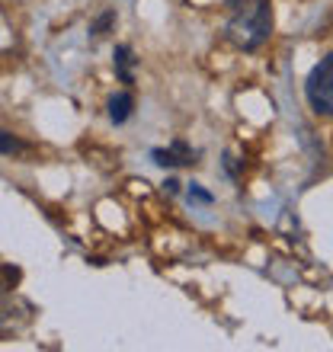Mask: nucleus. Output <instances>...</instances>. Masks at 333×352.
Returning a JSON list of instances; mask_svg holds the SVG:
<instances>
[{
  "label": "nucleus",
  "instance_id": "obj_4",
  "mask_svg": "<svg viewBox=\"0 0 333 352\" xmlns=\"http://www.w3.org/2000/svg\"><path fill=\"white\" fill-rule=\"evenodd\" d=\"M154 164H160V167H186V164H195V151L186 141H173L170 148L154 151Z\"/></svg>",
  "mask_w": 333,
  "mask_h": 352
},
{
  "label": "nucleus",
  "instance_id": "obj_10",
  "mask_svg": "<svg viewBox=\"0 0 333 352\" xmlns=\"http://www.w3.org/2000/svg\"><path fill=\"white\" fill-rule=\"evenodd\" d=\"M164 189H166V192H170V195H176V192H180V183H176V179H166V183H164Z\"/></svg>",
  "mask_w": 333,
  "mask_h": 352
},
{
  "label": "nucleus",
  "instance_id": "obj_3",
  "mask_svg": "<svg viewBox=\"0 0 333 352\" xmlns=\"http://www.w3.org/2000/svg\"><path fill=\"white\" fill-rule=\"evenodd\" d=\"M29 317H32V305L29 301L0 292V330H17V327L29 324Z\"/></svg>",
  "mask_w": 333,
  "mask_h": 352
},
{
  "label": "nucleus",
  "instance_id": "obj_5",
  "mask_svg": "<svg viewBox=\"0 0 333 352\" xmlns=\"http://www.w3.org/2000/svg\"><path fill=\"white\" fill-rule=\"evenodd\" d=\"M112 65H116V74H119L122 84H135V58H131V48L129 45H119L116 55H112Z\"/></svg>",
  "mask_w": 333,
  "mask_h": 352
},
{
  "label": "nucleus",
  "instance_id": "obj_7",
  "mask_svg": "<svg viewBox=\"0 0 333 352\" xmlns=\"http://www.w3.org/2000/svg\"><path fill=\"white\" fill-rule=\"evenodd\" d=\"M112 23H116V10H106V13H100V16H96V23L90 26V32L100 38V36H106V29H109Z\"/></svg>",
  "mask_w": 333,
  "mask_h": 352
},
{
  "label": "nucleus",
  "instance_id": "obj_2",
  "mask_svg": "<svg viewBox=\"0 0 333 352\" xmlns=\"http://www.w3.org/2000/svg\"><path fill=\"white\" fill-rule=\"evenodd\" d=\"M305 96H308V106L317 116H330L333 119V52L311 67V74L305 80Z\"/></svg>",
  "mask_w": 333,
  "mask_h": 352
},
{
  "label": "nucleus",
  "instance_id": "obj_9",
  "mask_svg": "<svg viewBox=\"0 0 333 352\" xmlns=\"http://www.w3.org/2000/svg\"><path fill=\"white\" fill-rule=\"evenodd\" d=\"M189 199H195V202H202V205H212V192H205V189H199V186H189Z\"/></svg>",
  "mask_w": 333,
  "mask_h": 352
},
{
  "label": "nucleus",
  "instance_id": "obj_8",
  "mask_svg": "<svg viewBox=\"0 0 333 352\" xmlns=\"http://www.w3.org/2000/svg\"><path fill=\"white\" fill-rule=\"evenodd\" d=\"M17 151H23V141L10 131H0V154H17Z\"/></svg>",
  "mask_w": 333,
  "mask_h": 352
},
{
  "label": "nucleus",
  "instance_id": "obj_11",
  "mask_svg": "<svg viewBox=\"0 0 333 352\" xmlns=\"http://www.w3.org/2000/svg\"><path fill=\"white\" fill-rule=\"evenodd\" d=\"M0 292H3V285H0Z\"/></svg>",
  "mask_w": 333,
  "mask_h": 352
},
{
  "label": "nucleus",
  "instance_id": "obj_1",
  "mask_svg": "<svg viewBox=\"0 0 333 352\" xmlns=\"http://www.w3.org/2000/svg\"><path fill=\"white\" fill-rule=\"evenodd\" d=\"M224 36L241 52H257L272 36V10L269 0H244L224 26Z\"/></svg>",
  "mask_w": 333,
  "mask_h": 352
},
{
  "label": "nucleus",
  "instance_id": "obj_6",
  "mask_svg": "<svg viewBox=\"0 0 333 352\" xmlns=\"http://www.w3.org/2000/svg\"><path fill=\"white\" fill-rule=\"evenodd\" d=\"M131 109H135V96H131L129 90H125V93H116V96L109 100V119L116 122V125L129 122Z\"/></svg>",
  "mask_w": 333,
  "mask_h": 352
}]
</instances>
